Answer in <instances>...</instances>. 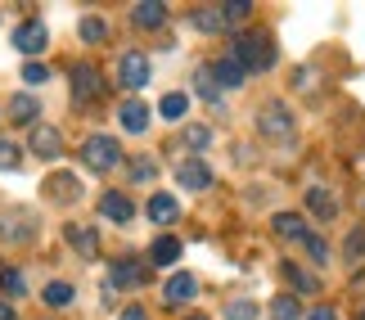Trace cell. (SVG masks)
Here are the masks:
<instances>
[{
	"label": "cell",
	"mask_w": 365,
	"mask_h": 320,
	"mask_svg": "<svg viewBox=\"0 0 365 320\" xmlns=\"http://www.w3.org/2000/svg\"><path fill=\"white\" fill-rule=\"evenodd\" d=\"M180 140H185V149H190V154H203V149L212 145V127L194 122V127H185V135H180Z\"/></svg>",
	"instance_id": "obj_30"
},
{
	"label": "cell",
	"mask_w": 365,
	"mask_h": 320,
	"mask_svg": "<svg viewBox=\"0 0 365 320\" xmlns=\"http://www.w3.org/2000/svg\"><path fill=\"white\" fill-rule=\"evenodd\" d=\"M0 294L19 302V298L27 294V275H23L19 267H0Z\"/></svg>",
	"instance_id": "obj_27"
},
{
	"label": "cell",
	"mask_w": 365,
	"mask_h": 320,
	"mask_svg": "<svg viewBox=\"0 0 365 320\" xmlns=\"http://www.w3.org/2000/svg\"><path fill=\"white\" fill-rule=\"evenodd\" d=\"M230 59L244 68V73H271L275 68V41L266 32H240L230 41Z\"/></svg>",
	"instance_id": "obj_1"
},
{
	"label": "cell",
	"mask_w": 365,
	"mask_h": 320,
	"mask_svg": "<svg viewBox=\"0 0 365 320\" xmlns=\"http://www.w3.org/2000/svg\"><path fill=\"white\" fill-rule=\"evenodd\" d=\"M226 320H257V302H248V298H235L230 307H226Z\"/></svg>",
	"instance_id": "obj_35"
},
{
	"label": "cell",
	"mask_w": 365,
	"mask_h": 320,
	"mask_svg": "<svg viewBox=\"0 0 365 320\" xmlns=\"http://www.w3.org/2000/svg\"><path fill=\"white\" fill-rule=\"evenodd\" d=\"M118 320H149V311H145V307H126Z\"/></svg>",
	"instance_id": "obj_40"
},
{
	"label": "cell",
	"mask_w": 365,
	"mask_h": 320,
	"mask_svg": "<svg viewBox=\"0 0 365 320\" xmlns=\"http://www.w3.org/2000/svg\"><path fill=\"white\" fill-rule=\"evenodd\" d=\"M27 149H32V154L36 158H63V135H59V127H46V122H41V127H32V145H27Z\"/></svg>",
	"instance_id": "obj_13"
},
{
	"label": "cell",
	"mask_w": 365,
	"mask_h": 320,
	"mask_svg": "<svg viewBox=\"0 0 365 320\" xmlns=\"http://www.w3.org/2000/svg\"><path fill=\"white\" fill-rule=\"evenodd\" d=\"M302 320H339V311H334V307H316V311H307Z\"/></svg>",
	"instance_id": "obj_39"
},
{
	"label": "cell",
	"mask_w": 365,
	"mask_h": 320,
	"mask_svg": "<svg viewBox=\"0 0 365 320\" xmlns=\"http://www.w3.org/2000/svg\"><path fill=\"white\" fill-rule=\"evenodd\" d=\"M190 320H207V316H190Z\"/></svg>",
	"instance_id": "obj_42"
},
{
	"label": "cell",
	"mask_w": 365,
	"mask_h": 320,
	"mask_svg": "<svg viewBox=\"0 0 365 320\" xmlns=\"http://www.w3.org/2000/svg\"><path fill=\"white\" fill-rule=\"evenodd\" d=\"M190 27L194 32H203V36H226V32H235V27L226 23V9L221 5H199L190 14Z\"/></svg>",
	"instance_id": "obj_10"
},
{
	"label": "cell",
	"mask_w": 365,
	"mask_h": 320,
	"mask_svg": "<svg viewBox=\"0 0 365 320\" xmlns=\"http://www.w3.org/2000/svg\"><path fill=\"white\" fill-rule=\"evenodd\" d=\"M145 289L149 284V267L145 262H135V257H118L113 267H108V289Z\"/></svg>",
	"instance_id": "obj_8"
},
{
	"label": "cell",
	"mask_w": 365,
	"mask_h": 320,
	"mask_svg": "<svg viewBox=\"0 0 365 320\" xmlns=\"http://www.w3.org/2000/svg\"><path fill=\"white\" fill-rule=\"evenodd\" d=\"M207 73H212V81H217L221 91H240L244 81H248V73H244V68L230 59V54H221L217 63H207Z\"/></svg>",
	"instance_id": "obj_17"
},
{
	"label": "cell",
	"mask_w": 365,
	"mask_h": 320,
	"mask_svg": "<svg viewBox=\"0 0 365 320\" xmlns=\"http://www.w3.org/2000/svg\"><path fill=\"white\" fill-rule=\"evenodd\" d=\"M63 239H68V248H73L77 257H86V262H95V257H100V230H95V226L68 221V226H63Z\"/></svg>",
	"instance_id": "obj_9"
},
{
	"label": "cell",
	"mask_w": 365,
	"mask_h": 320,
	"mask_svg": "<svg viewBox=\"0 0 365 320\" xmlns=\"http://www.w3.org/2000/svg\"><path fill=\"white\" fill-rule=\"evenodd\" d=\"M302 248H307V257H312L316 267H325V262H329V244L320 239V234H307V239H302Z\"/></svg>",
	"instance_id": "obj_34"
},
{
	"label": "cell",
	"mask_w": 365,
	"mask_h": 320,
	"mask_svg": "<svg viewBox=\"0 0 365 320\" xmlns=\"http://www.w3.org/2000/svg\"><path fill=\"white\" fill-rule=\"evenodd\" d=\"M279 275H284V280L293 284V294H316L320 289V280L312 271H302V267H293V262H284V267H279Z\"/></svg>",
	"instance_id": "obj_25"
},
{
	"label": "cell",
	"mask_w": 365,
	"mask_h": 320,
	"mask_svg": "<svg viewBox=\"0 0 365 320\" xmlns=\"http://www.w3.org/2000/svg\"><path fill=\"white\" fill-rule=\"evenodd\" d=\"M23 81H27V86H41V81H50V68L41 59H27L23 63Z\"/></svg>",
	"instance_id": "obj_37"
},
{
	"label": "cell",
	"mask_w": 365,
	"mask_h": 320,
	"mask_svg": "<svg viewBox=\"0 0 365 320\" xmlns=\"http://www.w3.org/2000/svg\"><path fill=\"white\" fill-rule=\"evenodd\" d=\"M68 91H73V104L77 108H91L104 100V77L95 63H77L73 73H68Z\"/></svg>",
	"instance_id": "obj_4"
},
{
	"label": "cell",
	"mask_w": 365,
	"mask_h": 320,
	"mask_svg": "<svg viewBox=\"0 0 365 320\" xmlns=\"http://www.w3.org/2000/svg\"><path fill=\"white\" fill-rule=\"evenodd\" d=\"M257 135L271 140V145H293L298 140V118H293V108L279 104V100H266L257 108Z\"/></svg>",
	"instance_id": "obj_2"
},
{
	"label": "cell",
	"mask_w": 365,
	"mask_h": 320,
	"mask_svg": "<svg viewBox=\"0 0 365 320\" xmlns=\"http://www.w3.org/2000/svg\"><path fill=\"white\" fill-rule=\"evenodd\" d=\"M145 217L153 221V226H176V221H180V203L172 199V194H153V199L145 203Z\"/></svg>",
	"instance_id": "obj_19"
},
{
	"label": "cell",
	"mask_w": 365,
	"mask_h": 320,
	"mask_svg": "<svg viewBox=\"0 0 365 320\" xmlns=\"http://www.w3.org/2000/svg\"><path fill=\"white\" fill-rule=\"evenodd\" d=\"M81 41H86V46H100V41H108V23L100 19V14L81 19Z\"/></svg>",
	"instance_id": "obj_31"
},
{
	"label": "cell",
	"mask_w": 365,
	"mask_h": 320,
	"mask_svg": "<svg viewBox=\"0 0 365 320\" xmlns=\"http://www.w3.org/2000/svg\"><path fill=\"white\" fill-rule=\"evenodd\" d=\"M158 176V158H149V154H140L126 162V180H135V185H149V180Z\"/></svg>",
	"instance_id": "obj_28"
},
{
	"label": "cell",
	"mask_w": 365,
	"mask_h": 320,
	"mask_svg": "<svg viewBox=\"0 0 365 320\" xmlns=\"http://www.w3.org/2000/svg\"><path fill=\"white\" fill-rule=\"evenodd\" d=\"M19 162H23V149L14 140H0V172H14Z\"/></svg>",
	"instance_id": "obj_36"
},
{
	"label": "cell",
	"mask_w": 365,
	"mask_h": 320,
	"mask_svg": "<svg viewBox=\"0 0 365 320\" xmlns=\"http://www.w3.org/2000/svg\"><path fill=\"white\" fill-rule=\"evenodd\" d=\"M343 257L352 262V267H361V262H365V226L347 234V244H343Z\"/></svg>",
	"instance_id": "obj_33"
},
{
	"label": "cell",
	"mask_w": 365,
	"mask_h": 320,
	"mask_svg": "<svg viewBox=\"0 0 365 320\" xmlns=\"http://www.w3.org/2000/svg\"><path fill=\"white\" fill-rule=\"evenodd\" d=\"M271 230L279 234V239H293V244H302L307 234H312V230H307V217H302V212H275Z\"/></svg>",
	"instance_id": "obj_20"
},
{
	"label": "cell",
	"mask_w": 365,
	"mask_h": 320,
	"mask_svg": "<svg viewBox=\"0 0 365 320\" xmlns=\"http://www.w3.org/2000/svg\"><path fill=\"white\" fill-rule=\"evenodd\" d=\"M77 194H81V185H77V176H68V172H59V176L46 180V199L50 203H73Z\"/></svg>",
	"instance_id": "obj_23"
},
{
	"label": "cell",
	"mask_w": 365,
	"mask_h": 320,
	"mask_svg": "<svg viewBox=\"0 0 365 320\" xmlns=\"http://www.w3.org/2000/svg\"><path fill=\"white\" fill-rule=\"evenodd\" d=\"M73 298H77V289L68 280H50L46 289H41V302H46V307H68Z\"/></svg>",
	"instance_id": "obj_26"
},
{
	"label": "cell",
	"mask_w": 365,
	"mask_h": 320,
	"mask_svg": "<svg viewBox=\"0 0 365 320\" xmlns=\"http://www.w3.org/2000/svg\"><path fill=\"white\" fill-rule=\"evenodd\" d=\"M118 81H122L126 91L149 86V54L145 50H126L122 59H118Z\"/></svg>",
	"instance_id": "obj_7"
},
{
	"label": "cell",
	"mask_w": 365,
	"mask_h": 320,
	"mask_svg": "<svg viewBox=\"0 0 365 320\" xmlns=\"http://www.w3.org/2000/svg\"><path fill=\"white\" fill-rule=\"evenodd\" d=\"M5 113H9L14 127H41V100L36 95H14Z\"/></svg>",
	"instance_id": "obj_16"
},
{
	"label": "cell",
	"mask_w": 365,
	"mask_h": 320,
	"mask_svg": "<svg viewBox=\"0 0 365 320\" xmlns=\"http://www.w3.org/2000/svg\"><path fill=\"white\" fill-rule=\"evenodd\" d=\"M271 316H275V320H302V307H298V298L279 294V298L271 302Z\"/></svg>",
	"instance_id": "obj_32"
},
{
	"label": "cell",
	"mask_w": 365,
	"mask_h": 320,
	"mask_svg": "<svg viewBox=\"0 0 365 320\" xmlns=\"http://www.w3.org/2000/svg\"><path fill=\"white\" fill-rule=\"evenodd\" d=\"M176 180H180V190L203 194V190H212V167H207L203 158H185L176 167Z\"/></svg>",
	"instance_id": "obj_11"
},
{
	"label": "cell",
	"mask_w": 365,
	"mask_h": 320,
	"mask_svg": "<svg viewBox=\"0 0 365 320\" xmlns=\"http://www.w3.org/2000/svg\"><path fill=\"white\" fill-rule=\"evenodd\" d=\"M307 212H312L316 221H334L339 217V194H334L329 185H312L307 190Z\"/></svg>",
	"instance_id": "obj_14"
},
{
	"label": "cell",
	"mask_w": 365,
	"mask_h": 320,
	"mask_svg": "<svg viewBox=\"0 0 365 320\" xmlns=\"http://www.w3.org/2000/svg\"><path fill=\"white\" fill-rule=\"evenodd\" d=\"M118 122H122V131L145 135V131H149V104H145V100H126V104H118Z\"/></svg>",
	"instance_id": "obj_18"
},
{
	"label": "cell",
	"mask_w": 365,
	"mask_h": 320,
	"mask_svg": "<svg viewBox=\"0 0 365 320\" xmlns=\"http://www.w3.org/2000/svg\"><path fill=\"white\" fill-rule=\"evenodd\" d=\"M36 239V212L32 207H14V212H0V244H32Z\"/></svg>",
	"instance_id": "obj_5"
},
{
	"label": "cell",
	"mask_w": 365,
	"mask_h": 320,
	"mask_svg": "<svg viewBox=\"0 0 365 320\" xmlns=\"http://www.w3.org/2000/svg\"><path fill=\"white\" fill-rule=\"evenodd\" d=\"M9 41H14V50H19V54H27V59H36V54L50 46V32H46V23L27 19V23H19V27L9 32Z\"/></svg>",
	"instance_id": "obj_6"
},
{
	"label": "cell",
	"mask_w": 365,
	"mask_h": 320,
	"mask_svg": "<svg viewBox=\"0 0 365 320\" xmlns=\"http://www.w3.org/2000/svg\"><path fill=\"white\" fill-rule=\"evenodd\" d=\"M100 212L113 221V226H126V221L135 217V203L126 199L122 190H104V194H100Z\"/></svg>",
	"instance_id": "obj_15"
},
{
	"label": "cell",
	"mask_w": 365,
	"mask_h": 320,
	"mask_svg": "<svg viewBox=\"0 0 365 320\" xmlns=\"http://www.w3.org/2000/svg\"><path fill=\"white\" fill-rule=\"evenodd\" d=\"M194 95H199L203 104H212V108H226V104H221V100H226V91L212 81V73H207V68H194Z\"/></svg>",
	"instance_id": "obj_24"
},
{
	"label": "cell",
	"mask_w": 365,
	"mask_h": 320,
	"mask_svg": "<svg viewBox=\"0 0 365 320\" xmlns=\"http://www.w3.org/2000/svg\"><path fill=\"white\" fill-rule=\"evenodd\" d=\"M0 320H19V316H14V307H9V302H0Z\"/></svg>",
	"instance_id": "obj_41"
},
{
	"label": "cell",
	"mask_w": 365,
	"mask_h": 320,
	"mask_svg": "<svg viewBox=\"0 0 365 320\" xmlns=\"http://www.w3.org/2000/svg\"><path fill=\"white\" fill-rule=\"evenodd\" d=\"M131 23L145 27V32H153V27L167 23V5H158V0H140V5H131Z\"/></svg>",
	"instance_id": "obj_21"
},
{
	"label": "cell",
	"mask_w": 365,
	"mask_h": 320,
	"mask_svg": "<svg viewBox=\"0 0 365 320\" xmlns=\"http://www.w3.org/2000/svg\"><path fill=\"white\" fill-rule=\"evenodd\" d=\"M221 9H226V23H230V27L248 23V14H252V5H248V0H230V5H221Z\"/></svg>",
	"instance_id": "obj_38"
},
{
	"label": "cell",
	"mask_w": 365,
	"mask_h": 320,
	"mask_svg": "<svg viewBox=\"0 0 365 320\" xmlns=\"http://www.w3.org/2000/svg\"><path fill=\"white\" fill-rule=\"evenodd\" d=\"M356 320H365V307H361V316H356Z\"/></svg>",
	"instance_id": "obj_43"
},
{
	"label": "cell",
	"mask_w": 365,
	"mask_h": 320,
	"mask_svg": "<svg viewBox=\"0 0 365 320\" xmlns=\"http://www.w3.org/2000/svg\"><path fill=\"white\" fill-rule=\"evenodd\" d=\"M149 262L153 267H176L180 262V239L176 234H158V239L149 244Z\"/></svg>",
	"instance_id": "obj_22"
},
{
	"label": "cell",
	"mask_w": 365,
	"mask_h": 320,
	"mask_svg": "<svg viewBox=\"0 0 365 320\" xmlns=\"http://www.w3.org/2000/svg\"><path fill=\"white\" fill-rule=\"evenodd\" d=\"M81 162L91 167L95 176L113 172V167H122V140H113V135H86V145H81Z\"/></svg>",
	"instance_id": "obj_3"
},
{
	"label": "cell",
	"mask_w": 365,
	"mask_h": 320,
	"mask_svg": "<svg viewBox=\"0 0 365 320\" xmlns=\"http://www.w3.org/2000/svg\"><path fill=\"white\" fill-rule=\"evenodd\" d=\"M185 113H190V95L172 91V95H163V100H158V118H167V122H180Z\"/></svg>",
	"instance_id": "obj_29"
},
{
	"label": "cell",
	"mask_w": 365,
	"mask_h": 320,
	"mask_svg": "<svg viewBox=\"0 0 365 320\" xmlns=\"http://www.w3.org/2000/svg\"><path fill=\"white\" fill-rule=\"evenodd\" d=\"M194 298H199V280L185 275V271H176L172 280L163 284V302H167V307H185V302H194Z\"/></svg>",
	"instance_id": "obj_12"
}]
</instances>
